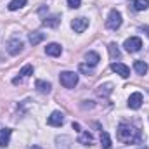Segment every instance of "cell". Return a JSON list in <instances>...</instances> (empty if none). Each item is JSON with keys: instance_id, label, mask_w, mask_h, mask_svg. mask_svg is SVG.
Wrapping results in <instances>:
<instances>
[{"instance_id": "cell-1", "label": "cell", "mask_w": 149, "mask_h": 149, "mask_svg": "<svg viewBox=\"0 0 149 149\" xmlns=\"http://www.w3.org/2000/svg\"><path fill=\"white\" fill-rule=\"evenodd\" d=\"M118 141L125 142V144H141L144 141V135L139 128H135L130 123H120L118 130H116Z\"/></svg>"}, {"instance_id": "cell-2", "label": "cell", "mask_w": 149, "mask_h": 149, "mask_svg": "<svg viewBox=\"0 0 149 149\" xmlns=\"http://www.w3.org/2000/svg\"><path fill=\"white\" fill-rule=\"evenodd\" d=\"M59 80H61V83L66 88H74L76 83H78V74L74 73V71H63V73L59 74Z\"/></svg>"}, {"instance_id": "cell-3", "label": "cell", "mask_w": 149, "mask_h": 149, "mask_svg": "<svg viewBox=\"0 0 149 149\" xmlns=\"http://www.w3.org/2000/svg\"><path fill=\"white\" fill-rule=\"evenodd\" d=\"M121 23H123L121 14H120L118 10H111L109 16H108V19H106V26H108L109 30H114V31H116V30L121 26Z\"/></svg>"}, {"instance_id": "cell-4", "label": "cell", "mask_w": 149, "mask_h": 149, "mask_svg": "<svg viewBox=\"0 0 149 149\" xmlns=\"http://www.w3.org/2000/svg\"><path fill=\"white\" fill-rule=\"evenodd\" d=\"M7 52L9 54H12V56H17V54H21L23 52V40L17 37L10 38L9 42H7Z\"/></svg>"}, {"instance_id": "cell-5", "label": "cell", "mask_w": 149, "mask_h": 149, "mask_svg": "<svg viewBox=\"0 0 149 149\" xmlns=\"http://www.w3.org/2000/svg\"><path fill=\"white\" fill-rule=\"evenodd\" d=\"M123 47H125V50L127 52H139L141 50V47H142V40L137 37H132V38H127L125 40V43H123Z\"/></svg>"}, {"instance_id": "cell-6", "label": "cell", "mask_w": 149, "mask_h": 149, "mask_svg": "<svg viewBox=\"0 0 149 149\" xmlns=\"http://www.w3.org/2000/svg\"><path fill=\"white\" fill-rule=\"evenodd\" d=\"M71 28H73L76 33H83L88 28V19L87 17H76V19L71 21Z\"/></svg>"}, {"instance_id": "cell-7", "label": "cell", "mask_w": 149, "mask_h": 149, "mask_svg": "<svg viewBox=\"0 0 149 149\" xmlns=\"http://www.w3.org/2000/svg\"><path fill=\"white\" fill-rule=\"evenodd\" d=\"M111 70L116 74H120L121 78H128V76H130V68H128V66H125L123 63H113Z\"/></svg>"}, {"instance_id": "cell-8", "label": "cell", "mask_w": 149, "mask_h": 149, "mask_svg": "<svg viewBox=\"0 0 149 149\" xmlns=\"http://www.w3.org/2000/svg\"><path fill=\"white\" fill-rule=\"evenodd\" d=\"M141 106H142V94L141 92L130 94V97H128V108L130 109H139Z\"/></svg>"}, {"instance_id": "cell-9", "label": "cell", "mask_w": 149, "mask_h": 149, "mask_svg": "<svg viewBox=\"0 0 149 149\" xmlns=\"http://www.w3.org/2000/svg\"><path fill=\"white\" fill-rule=\"evenodd\" d=\"M47 123H49L50 127H61V125L64 123V114H63L61 111H54L50 116H49Z\"/></svg>"}, {"instance_id": "cell-10", "label": "cell", "mask_w": 149, "mask_h": 149, "mask_svg": "<svg viewBox=\"0 0 149 149\" xmlns=\"http://www.w3.org/2000/svg\"><path fill=\"white\" fill-rule=\"evenodd\" d=\"M30 74H33V66H31V64H26L24 68H21L19 76H16V78L12 80V83H14V85H17V83H21V81H23V78H26V76H30Z\"/></svg>"}, {"instance_id": "cell-11", "label": "cell", "mask_w": 149, "mask_h": 149, "mask_svg": "<svg viewBox=\"0 0 149 149\" xmlns=\"http://www.w3.org/2000/svg\"><path fill=\"white\" fill-rule=\"evenodd\" d=\"M61 52H63V47H61L59 43H49V45L45 47V54H47V56L57 57V56H61Z\"/></svg>"}, {"instance_id": "cell-12", "label": "cell", "mask_w": 149, "mask_h": 149, "mask_svg": "<svg viewBox=\"0 0 149 149\" xmlns=\"http://www.w3.org/2000/svg\"><path fill=\"white\" fill-rule=\"evenodd\" d=\"M42 23H43V26H47V28H57V26H59V23H61V17H59L57 14H54V16L45 17Z\"/></svg>"}, {"instance_id": "cell-13", "label": "cell", "mask_w": 149, "mask_h": 149, "mask_svg": "<svg viewBox=\"0 0 149 149\" xmlns=\"http://www.w3.org/2000/svg\"><path fill=\"white\" fill-rule=\"evenodd\" d=\"M99 61H101V57H99V54H97V52H87V54H85V63H87L90 68L97 66V64H99Z\"/></svg>"}, {"instance_id": "cell-14", "label": "cell", "mask_w": 149, "mask_h": 149, "mask_svg": "<svg viewBox=\"0 0 149 149\" xmlns=\"http://www.w3.org/2000/svg\"><path fill=\"white\" fill-rule=\"evenodd\" d=\"M111 92H113V83H104V85H99V87H97V90H95V94H97L99 97H108Z\"/></svg>"}, {"instance_id": "cell-15", "label": "cell", "mask_w": 149, "mask_h": 149, "mask_svg": "<svg viewBox=\"0 0 149 149\" xmlns=\"http://www.w3.org/2000/svg\"><path fill=\"white\" fill-rule=\"evenodd\" d=\"M10 135H12V130L10 128H3L0 130V148H5L10 141Z\"/></svg>"}, {"instance_id": "cell-16", "label": "cell", "mask_w": 149, "mask_h": 149, "mask_svg": "<svg viewBox=\"0 0 149 149\" xmlns=\"http://www.w3.org/2000/svg\"><path fill=\"white\" fill-rule=\"evenodd\" d=\"M28 40H30V43L35 47V45H38V43H40V42H43V40H45V33L33 31V33H30V35H28Z\"/></svg>"}, {"instance_id": "cell-17", "label": "cell", "mask_w": 149, "mask_h": 149, "mask_svg": "<svg viewBox=\"0 0 149 149\" xmlns=\"http://www.w3.org/2000/svg\"><path fill=\"white\" fill-rule=\"evenodd\" d=\"M35 87H37V90L40 94H49L50 88H52V85H50L49 81H43V80H37V81H35Z\"/></svg>"}, {"instance_id": "cell-18", "label": "cell", "mask_w": 149, "mask_h": 149, "mask_svg": "<svg viewBox=\"0 0 149 149\" xmlns=\"http://www.w3.org/2000/svg\"><path fill=\"white\" fill-rule=\"evenodd\" d=\"M134 70L139 74H146L148 73V64H146L144 61H135V63H134Z\"/></svg>"}, {"instance_id": "cell-19", "label": "cell", "mask_w": 149, "mask_h": 149, "mask_svg": "<svg viewBox=\"0 0 149 149\" xmlns=\"http://www.w3.org/2000/svg\"><path fill=\"white\" fill-rule=\"evenodd\" d=\"M92 141H94V137H92V134H88V132H81V135H80V139H78V142L83 144V146H88Z\"/></svg>"}, {"instance_id": "cell-20", "label": "cell", "mask_w": 149, "mask_h": 149, "mask_svg": "<svg viewBox=\"0 0 149 149\" xmlns=\"http://www.w3.org/2000/svg\"><path fill=\"white\" fill-rule=\"evenodd\" d=\"M101 146L104 149L111 148V139H109V134L108 132H101Z\"/></svg>"}, {"instance_id": "cell-21", "label": "cell", "mask_w": 149, "mask_h": 149, "mask_svg": "<svg viewBox=\"0 0 149 149\" xmlns=\"http://www.w3.org/2000/svg\"><path fill=\"white\" fill-rule=\"evenodd\" d=\"M134 9L135 10H146L149 7V0H134Z\"/></svg>"}, {"instance_id": "cell-22", "label": "cell", "mask_w": 149, "mask_h": 149, "mask_svg": "<svg viewBox=\"0 0 149 149\" xmlns=\"http://www.w3.org/2000/svg\"><path fill=\"white\" fill-rule=\"evenodd\" d=\"M56 142H57L59 149H70V142H71V139H70V137H57Z\"/></svg>"}, {"instance_id": "cell-23", "label": "cell", "mask_w": 149, "mask_h": 149, "mask_svg": "<svg viewBox=\"0 0 149 149\" xmlns=\"http://www.w3.org/2000/svg\"><path fill=\"white\" fill-rule=\"evenodd\" d=\"M24 5H26V0H12L7 7H9V10H17V9H21Z\"/></svg>"}, {"instance_id": "cell-24", "label": "cell", "mask_w": 149, "mask_h": 149, "mask_svg": "<svg viewBox=\"0 0 149 149\" xmlns=\"http://www.w3.org/2000/svg\"><path fill=\"white\" fill-rule=\"evenodd\" d=\"M108 49H109V54H111L113 59L121 56V54H120V49H118V45H116V43H109V47H108Z\"/></svg>"}, {"instance_id": "cell-25", "label": "cell", "mask_w": 149, "mask_h": 149, "mask_svg": "<svg viewBox=\"0 0 149 149\" xmlns=\"http://www.w3.org/2000/svg\"><path fill=\"white\" fill-rule=\"evenodd\" d=\"M80 71H81V73H85L87 76H88V74H92V68H90L88 64H80Z\"/></svg>"}, {"instance_id": "cell-26", "label": "cell", "mask_w": 149, "mask_h": 149, "mask_svg": "<svg viewBox=\"0 0 149 149\" xmlns=\"http://www.w3.org/2000/svg\"><path fill=\"white\" fill-rule=\"evenodd\" d=\"M68 5H70L71 9H78V7L81 5V0H68Z\"/></svg>"}, {"instance_id": "cell-27", "label": "cell", "mask_w": 149, "mask_h": 149, "mask_svg": "<svg viewBox=\"0 0 149 149\" xmlns=\"http://www.w3.org/2000/svg\"><path fill=\"white\" fill-rule=\"evenodd\" d=\"M141 31H144V33L149 37V26H142V28H141Z\"/></svg>"}, {"instance_id": "cell-28", "label": "cell", "mask_w": 149, "mask_h": 149, "mask_svg": "<svg viewBox=\"0 0 149 149\" xmlns=\"http://www.w3.org/2000/svg\"><path fill=\"white\" fill-rule=\"evenodd\" d=\"M31 149H42V148H40V146H33Z\"/></svg>"}, {"instance_id": "cell-29", "label": "cell", "mask_w": 149, "mask_h": 149, "mask_svg": "<svg viewBox=\"0 0 149 149\" xmlns=\"http://www.w3.org/2000/svg\"><path fill=\"white\" fill-rule=\"evenodd\" d=\"M139 149H148V148H146V146H142V148H139Z\"/></svg>"}]
</instances>
